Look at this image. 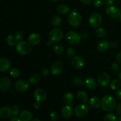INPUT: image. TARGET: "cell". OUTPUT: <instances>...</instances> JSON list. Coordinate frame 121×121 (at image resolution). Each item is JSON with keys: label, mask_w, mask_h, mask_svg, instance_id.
<instances>
[{"label": "cell", "mask_w": 121, "mask_h": 121, "mask_svg": "<svg viewBox=\"0 0 121 121\" xmlns=\"http://www.w3.org/2000/svg\"><path fill=\"white\" fill-rule=\"evenodd\" d=\"M117 102L115 99L110 95L104 96L101 100V107L104 111L110 112L115 108Z\"/></svg>", "instance_id": "1"}, {"label": "cell", "mask_w": 121, "mask_h": 121, "mask_svg": "<svg viewBox=\"0 0 121 121\" xmlns=\"http://www.w3.org/2000/svg\"><path fill=\"white\" fill-rule=\"evenodd\" d=\"M15 50L18 54L21 55H26L28 54L31 50V45L26 41H18L15 46Z\"/></svg>", "instance_id": "2"}, {"label": "cell", "mask_w": 121, "mask_h": 121, "mask_svg": "<svg viewBox=\"0 0 121 121\" xmlns=\"http://www.w3.org/2000/svg\"><path fill=\"white\" fill-rule=\"evenodd\" d=\"M81 35H79L74 31H70L67 33L66 36V40L69 44L72 45L78 44L81 40Z\"/></svg>", "instance_id": "3"}, {"label": "cell", "mask_w": 121, "mask_h": 121, "mask_svg": "<svg viewBox=\"0 0 121 121\" xmlns=\"http://www.w3.org/2000/svg\"><path fill=\"white\" fill-rule=\"evenodd\" d=\"M67 20L70 26L73 27H78L81 23L82 18L79 13L73 11L69 14Z\"/></svg>", "instance_id": "4"}, {"label": "cell", "mask_w": 121, "mask_h": 121, "mask_svg": "<svg viewBox=\"0 0 121 121\" xmlns=\"http://www.w3.org/2000/svg\"><path fill=\"white\" fill-rule=\"evenodd\" d=\"M102 17L99 13H93L89 18V24L93 28H98L101 25Z\"/></svg>", "instance_id": "5"}, {"label": "cell", "mask_w": 121, "mask_h": 121, "mask_svg": "<svg viewBox=\"0 0 121 121\" xmlns=\"http://www.w3.org/2000/svg\"><path fill=\"white\" fill-rule=\"evenodd\" d=\"M63 35V33L62 30L59 28H55L50 32L49 39L53 43L59 42L62 39Z\"/></svg>", "instance_id": "6"}, {"label": "cell", "mask_w": 121, "mask_h": 121, "mask_svg": "<svg viewBox=\"0 0 121 121\" xmlns=\"http://www.w3.org/2000/svg\"><path fill=\"white\" fill-rule=\"evenodd\" d=\"M89 111L88 105L86 104H80L75 108L74 111V115L78 118H82L87 115Z\"/></svg>", "instance_id": "7"}, {"label": "cell", "mask_w": 121, "mask_h": 121, "mask_svg": "<svg viewBox=\"0 0 121 121\" xmlns=\"http://www.w3.org/2000/svg\"><path fill=\"white\" fill-rule=\"evenodd\" d=\"M14 88L19 92H24L28 89L29 82L25 80H17L14 83Z\"/></svg>", "instance_id": "8"}, {"label": "cell", "mask_w": 121, "mask_h": 121, "mask_svg": "<svg viewBox=\"0 0 121 121\" xmlns=\"http://www.w3.org/2000/svg\"><path fill=\"white\" fill-rule=\"evenodd\" d=\"M34 97L36 101L43 102L47 98V93L43 89H37L34 92Z\"/></svg>", "instance_id": "9"}, {"label": "cell", "mask_w": 121, "mask_h": 121, "mask_svg": "<svg viewBox=\"0 0 121 121\" xmlns=\"http://www.w3.org/2000/svg\"><path fill=\"white\" fill-rule=\"evenodd\" d=\"M106 14L111 18H117L120 15V12L116 7L109 5L106 8Z\"/></svg>", "instance_id": "10"}, {"label": "cell", "mask_w": 121, "mask_h": 121, "mask_svg": "<svg viewBox=\"0 0 121 121\" xmlns=\"http://www.w3.org/2000/svg\"><path fill=\"white\" fill-rule=\"evenodd\" d=\"M98 82L100 86H107L110 82L109 76L105 72H102L98 76Z\"/></svg>", "instance_id": "11"}, {"label": "cell", "mask_w": 121, "mask_h": 121, "mask_svg": "<svg viewBox=\"0 0 121 121\" xmlns=\"http://www.w3.org/2000/svg\"><path fill=\"white\" fill-rule=\"evenodd\" d=\"M63 68V66L62 63L60 61H56L52 65L50 68V71L54 75H58L61 73Z\"/></svg>", "instance_id": "12"}, {"label": "cell", "mask_w": 121, "mask_h": 121, "mask_svg": "<svg viewBox=\"0 0 121 121\" xmlns=\"http://www.w3.org/2000/svg\"><path fill=\"white\" fill-rule=\"evenodd\" d=\"M72 65L76 69H80L83 67L85 65V60L81 56H76L74 57L72 60Z\"/></svg>", "instance_id": "13"}, {"label": "cell", "mask_w": 121, "mask_h": 121, "mask_svg": "<svg viewBox=\"0 0 121 121\" xmlns=\"http://www.w3.org/2000/svg\"><path fill=\"white\" fill-rule=\"evenodd\" d=\"M11 86V81L7 76H3L0 79V90L5 92L9 90Z\"/></svg>", "instance_id": "14"}, {"label": "cell", "mask_w": 121, "mask_h": 121, "mask_svg": "<svg viewBox=\"0 0 121 121\" xmlns=\"http://www.w3.org/2000/svg\"><path fill=\"white\" fill-rule=\"evenodd\" d=\"M13 115L10 108L8 106H4L0 109V117L2 119H8Z\"/></svg>", "instance_id": "15"}, {"label": "cell", "mask_w": 121, "mask_h": 121, "mask_svg": "<svg viewBox=\"0 0 121 121\" xmlns=\"http://www.w3.org/2000/svg\"><path fill=\"white\" fill-rule=\"evenodd\" d=\"M61 113L62 117L66 119L71 118L73 114V109L69 105H65L61 108Z\"/></svg>", "instance_id": "16"}, {"label": "cell", "mask_w": 121, "mask_h": 121, "mask_svg": "<svg viewBox=\"0 0 121 121\" xmlns=\"http://www.w3.org/2000/svg\"><path fill=\"white\" fill-rule=\"evenodd\" d=\"M41 38L39 34L37 33H33L30 34L28 38V42L31 46H35L37 45L40 42Z\"/></svg>", "instance_id": "17"}, {"label": "cell", "mask_w": 121, "mask_h": 121, "mask_svg": "<svg viewBox=\"0 0 121 121\" xmlns=\"http://www.w3.org/2000/svg\"><path fill=\"white\" fill-rule=\"evenodd\" d=\"M84 85L90 90H93L96 87V82L93 78H87L84 80Z\"/></svg>", "instance_id": "18"}, {"label": "cell", "mask_w": 121, "mask_h": 121, "mask_svg": "<svg viewBox=\"0 0 121 121\" xmlns=\"http://www.w3.org/2000/svg\"><path fill=\"white\" fill-rule=\"evenodd\" d=\"M10 67V63L8 59L5 58L0 59V72H5Z\"/></svg>", "instance_id": "19"}, {"label": "cell", "mask_w": 121, "mask_h": 121, "mask_svg": "<svg viewBox=\"0 0 121 121\" xmlns=\"http://www.w3.org/2000/svg\"><path fill=\"white\" fill-rule=\"evenodd\" d=\"M110 44L107 40H101L97 44V48L100 52H105L109 48Z\"/></svg>", "instance_id": "20"}, {"label": "cell", "mask_w": 121, "mask_h": 121, "mask_svg": "<svg viewBox=\"0 0 121 121\" xmlns=\"http://www.w3.org/2000/svg\"><path fill=\"white\" fill-rule=\"evenodd\" d=\"M32 117H33L32 113L27 110L22 111L20 113V118H21V121H30L32 119Z\"/></svg>", "instance_id": "21"}, {"label": "cell", "mask_w": 121, "mask_h": 121, "mask_svg": "<svg viewBox=\"0 0 121 121\" xmlns=\"http://www.w3.org/2000/svg\"><path fill=\"white\" fill-rule=\"evenodd\" d=\"M90 106L93 108H98L101 105V102L99 98L97 96H93L89 100Z\"/></svg>", "instance_id": "22"}, {"label": "cell", "mask_w": 121, "mask_h": 121, "mask_svg": "<svg viewBox=\"0 0 121 121\" xmlns=\"http://www.w3.org/2000/svg\"><path fill=\"white\" fill-rule=\"evenodd\" d=\"M70 11V8L68 5L65 4H60L57 7V11L61 14H66Z\"/></svg>", "instance_id": "23"}, {"label": "cell", "mask_w": 121, "mask_h": 121, "mask_svg": "<svg viewBox=\"0 0 121 121\" xmlns=\"http://www.w3.org/2000/svg\"><path fill=\"white\" fill-rule=\"evenodd\" d=\"M77 98L78 100L81 102H85L87 101L88 99V96L87 94L86 93V92L83 91H78L76 95Z\"/></svg>", "instance_id": "24"}, {"label": "cell", "mask_w": 121, "mask_h": 121, "mask_svg": "<svg viewBox=\"0 0 121 121\" xmlns=\"http://www.w3.org/2000/svg\"><path fill=\"white\" fill-rule=\"evenodd\" d=\"M63 100L65 104L69 105V104H72L74 100V96L72 93L67 92L64 95L63 97Z\"/></svg>", "instance_id": "25"}, {"label": "cell", "mask_w": 121, "mask_h": 121, "mask_svg": "<svg viewBox=\"0 0 121 121\" xmlns=\"http://www.w3.org/2000/svg\"><path fill=\"white\" fill-rule=\"evenodd\" d=\"M51 22H52V25L54 27H59V26L61 25V20L60 18V17L58 15H54L53 17L52 18V20H51Z\"/></svg>", "instance_id": "26"}, {"label": "cell", "mask_w": 121, "mask_h": 121, "mask_svg": "<svg viewBox=\"0 0 121 121\" xmlns=\"http://www.w3.org/2000/svg\"><path fill=\"white\" fill-rule=\"evenodd\" d=\"M6 41H7V44H8L9 46H14L17 44L18 40H17L15 35H8V37H7V39H6Z\"/></svg>", "instance_id": "27"}, {"label": "cell", "mask_w": 121, "mask_h": 121, "mask_svg": "<svg viewBox=\"0 0 121 121\" xmlns=\"http://www.w3.org/2000/svg\"><path fill=\"white\" fill-rule=\"evenodd\" d=\"M53 50L54 53H56V54H58V55L62 54L63 53L64 50H65L64 47L61 45L60 44L54 45L53 47Z\"/></svg>", "instance_id": "28"}, {"label": "cell", "mask_w": 121, "mask_h": 121, "mask_svg": "<svg viewBox=\"0 0 121 121\" xmlns=\"http://www.w3.org/2000/svg\"><path fill=\"white\" fill-rule=\"evenodd\" d=\"M121 86V82L119 80L115 79L112 80L110 83V88L113 90H117L120 88Z\"/></svg>", "instance_id": "29"}, {"label": "cell", "mask_w": 121, "mask_h": 121, "mask_svg": "<svg viewBox=\"0 0 121 121\" xmlns=\"http://www.w3.org/2000/svg\"><path fill=\"white\" fill-rule=\"evenodd\" d=\"M104 120L105 121H116L118 120V118H117V115H116L115 113L110 112V113H107V114L105 115V118H104Z\"/></svg>", "instance_id": "30"}, {"label": "cell", "mask_w": 121, "mask_h": 121, "mask_svg": "<svg viewBox=\"0 0 121 121\" xmlns=\"http://www.w3.org/2000/svg\"><path fill=\"white\" fill-rule=\"evenodd\" d=\"M95 33L97 36L100 38L105 37L107 35V32L103 28H98V29L96 30Z\"/></svg>", "instance_id": "31"}, {"label": "cell", "mask_w": 121, "mask_h": 121, "mask_svg": "<svg viewBox=\"0 0 121 121\" xmlns=\"http://www.w3.org/2000/svg\"><path fill=\"white\" fill-rule=\"evenodd\" d=\"M40 81V76L38 75V74H33L30 77V78L29 79V82L31 84H33V85H35V84L38 83Z\"/></svg>", "instance_id": "32"}, {"label": "cell", "mask_w": 121, "mask_h": 121, "mask_svg": "<svg viewBox=\"0 0 121 121\" xmlns=\"http://www.w3.org/2000/svg\"><path fill=\"white\" fill-rule=\"evenodd\" d=\"M9 74H10L11 76L13 78H18L19 76H20V73L19 70L17 68H12L11 69H10L9 70Z\"/></svg>", "instance_id": "33"}, {"label": "cell", "mask_w": 121, "mask_h": 121, "mask_svg": "<svg viewBox=\"0 0 121 121\" xmlns=\"http://www.w3.org/2000/svg\"><path fill=\"white\" fill-rule=\"evenodd\" d=\"M71 82H72V83L74 85H84V81H83V80L78 76H75V77H74V78H72Z\"/></svg>", "instance_id": "34"}, {"label": "cell", "mask_w": 121, "mask_h": 121, "mask_svg": "<svg viewBox=\"0 0 121 121\" xmlns=\"http://www.w3.org/2000/svg\"><path fill=\"white\" fill-rule=\"evenodd\" d=\"M11 113L13 116H17L20 113V109L17 105H14L11 108Z\"/></svg>", "instance_id": "35"}, {"label": "cell", "mask_w": 121, "mask_h": 121, "mask_svg": "<svg viewBox=\"0 0 121 121\" xmlns=\"http://www.w3.org/2000/svg\"><path fill=\"white\" fill-rule=\"evenodd\" d=\"M76 52L75 49L72 47H70V48H67V50H66V54H67V56H69V57H74L76 55Z\"/></svg>", "instance_id": "36"}, {"label": "cell", "mask_w": 121, "mask_h": 121, "mask_svg": "<svg viewBox=\"0 0 121 121\" xmlns=\"http://www.w3.org/2000/svg\"><path fill=\"white\" fill-rule=\"evenodd\" d=\"M50 118L51 119H52L53 121L58 120L59 118V114H58L57 112L53 111L50 113Z\"/></svg>", "instance_id": "37"}, {"label": "cell", "mask_w": 121, "mask_h": 121, "mask_svg": "<svg viewBox=\"0 0 121 121\" xmlns=\"http://www.w3.org/2000/svg\"><path fill=\"white\" fill-rule=\"evenodd\" d=\"M111 69L112 70L115 72H118L120 71L121 70V66L119 64L117 63H113L111 66Z\"/></svg>", "instance_id": "38"}, {"label": "cell", "mask_w": 121, "mask_h": 121, "mask_svg": "<svg viewBox=\"0 0 121 121\" xmlns=\"http://www.w3.org/2000/svg\"><path fill=\"white\" fill-rule=\"evenodd\" d=\"M104 0H93V5L96 8H99L103 4Z\"/></svg>", "instance_id": "39"}, {"label": "cell", "mask_w": 121, "mask_h": 121, "mask_svg": "<svg viewBox=\"0 0 121 121\" xmlns=\"http://www.w3.org/2000/svg\"><path fill=\"white\" fill-rule=\"evenodd\" d=\"M14 35H15V37H16L17 40L19 41H21V40H22V39H23V35H22V33L20 31L17 32Z\"/></svg>", "instance_id": "40"}, {"label": "cell", "mask_w": 121, "mask_h": 121, "mask_svg": "<svg viewBox=\"0 0 121 121\" xmlns=\"http://www.w3.org/2000/svg\"><path fill=\"white\" fill-rule=\"evenodd\" d=\"M41 102L39 101H36L33 104V107L35 109H39L41 108Z\"/></svg>", "instance_id": "41"}, {"label": "cell", "mask_w": 121, "mask_h": 121, "mask_svg": "<svg viewBox=\"0 0 121 121\" xmlns=\"http://www.w3.org/2000/svg\"><path fill=\"white\" fill-rule=\"evenodd\" d=\"M116 112L117 114L119 115V116H121V103L118 104V106H116Z\"/></svg>", "instance_id": "42"}, {"label": "cell", "mask_w": 121, "mask_h": 121, "mask_svg": "<svg viewBox=\"0 0 121 121\" xmlns=\"http://www.w3.org/2000/svg\"><path fill=\"white\" fill-rule=\"evenodd\" d=\"M115 95L117 98H118L119 100H121V88H119L118 89H117V92H116L115 93Z\"/></svg>", "instance_id": "43"}, {"label": "cell", "mask_w": 121, "mask_h": 121, "mask_svg": "<svg viewBox=\"0 0 121 121\" xmlns=\"http://www.w3.org/2000/svg\"><path fill=\"white\" fill-rule=\"evenodd\" d=\"M41 74L44 76H48L49 74V71L47 69L44 68L41 70Z\"/></svg>", "instance_id": "44"}, {"label": "cell", "mask_w": 121, "mask_h": 121, "mask_svg": "<svg viewBox=\"0 0 121 121\" xmlns=\"http://www.w3.org/2000/svg\"><path fill=\"white\" fill-rule=\"evenodd\" d=\"M110 46L112 47V48H117L118 46V43L117 41H113V42H112L110 44Z\"/></svg>", "instance_id": "45"}, {"label": "cell", "mask_w": 121, "mask_h": 121, "mask_svg": "<svg viewBox=\"0 0 121 121\" xmlns=\"http://www.w3.org/2000/svg\"><path fill=\"white\" fill-rule=\"evenodd\" d=\"M117 60L118 61V63L121 64V51L118 53L117 56Z\"/></svg>", "instance_id": "46"}, {"label": "cell", "mask_w": 121, "mask_h": 121, "mask_svg": "<svg viewBox=\"0 0 121 121\" xmlns=\"http://www.w3.org/2000/svg\"><path fill=\"white\" fill-rule=\"evenodd\" d=\"M80 1H81L82 3H83V4L88 5V4H91L92 0H80Z\"/></svg>", "instance_id": "47"}, {"label": "cell", "mask_w": 121, "mask_h": 121, "mask_svg": "<svg viewBox=\"0 0 121 121\" xmlns=\"http://www.w3.org/2000/svg\"><path fill=\"white\" fill-rule=\"evenodd\" d=\"M113 1H114V0H105V3L107 5L109 6L113 3Z\"/></svg>", "instance_id": "48"}, {"label": "cell", "mask_w": 121, "mask_h": 121, "mask_svg": "<svg viewBox=\"0 0 121 121\" xmlns=\"http://www.w3.org/2000/svg\"><path fill=\"white\" fill-rule=\"evenodd\" d=\"M21 119L20 118H18L17 116H14V118L11 119V121H21Z\"/></svg>", "instance_id": "49"}, {"label": "cell", "mask_w": 121, "mask_h": 121, "mask_svg": "<svg viewBox=\"0 0 121 121\" xmlns=\"http://www.w3.org/2000/svg\"><path fill=\"white\" fill-rule=\"evenodd\" d=\"M87 35H88V33L86 31L83 32V33H82V34H81V37H83V38L87 37Z\"/></svg>", "instance_id": "50"}, {"label": "cell", "mask_w": 121, "mask_h": 121, "mask_svg": "<svg viewBox=\"0 0 121 121\" xmlns=\"http://www.w3.org/2000/svg\"><path fill=\"white\" fill-rule=\"evenodd\" d=\"M53 42H52V41H51V40H49V41H47V46H52V44H53Z\"/></svg>", "instance_id": "51"}, {"label": "cell", "mask_w": 121, "mask_h": 121, "mask_svg": "<svg viewBox=\"0 0 121 121\" xmlns=\"http://www.w3.org/2000/svg\"><path fill=\"white\" fill-rule=\"evenodd\" d=\"M119 79L121 80V72H120V73L119 74Z\"/></svg>", "instance_id": "52"}, {"label": "cell", "mask_w": 121, "mask_h": 121, "mask_svg": "<svg viewBox=\"0 0 121 121\" xmlns=\"http://www.w3.org/2000/svg\"><path fill=\"white\" fill-rule=\"evenodd\" d=\"M32 121H40V119H32Z\"/></svg>", "instance_id": "53"}, {"label": "cell", "mask_w": 121, "mask_h": 121, "mask_svg": "<svg viewBox=\"0 0 121 121\" xmlns=\"http://www.w3.org/2000/svg\"><path fill=\"white\" fill-rule=\"evenodd\" d=\"M50 1H53V2H55V1H58V0H50Z\"/></svg>", "instance_id": "54"}, {"label": "cell", "mask_w": 121, "mask_h": 121, "mask_svg": "<svg viewBox=\"0 0 121 121\" xmlns=\"http://www.w3.org/2000/svg\"><path fill=\"white\" fill-rule=\"evenodd\" d=\"M119 19H120V20H121V14H120V15H119Z\"/></svg>", "instance_id": "55"}, {"label": "cell", "mask_w": 121, "mask_h": 121, "mask_svg": "<svg viewBox=\"0 0 121 121\" xmlns=\"http://www.w3.org/2000/svg\"><path fill=\"white\" fill-rule=\"evenodd\" d=\"M118 120H119V121H121V116H120V117H119V118Z\"/></svg>", "instance_id": "56"}]
</instances>
